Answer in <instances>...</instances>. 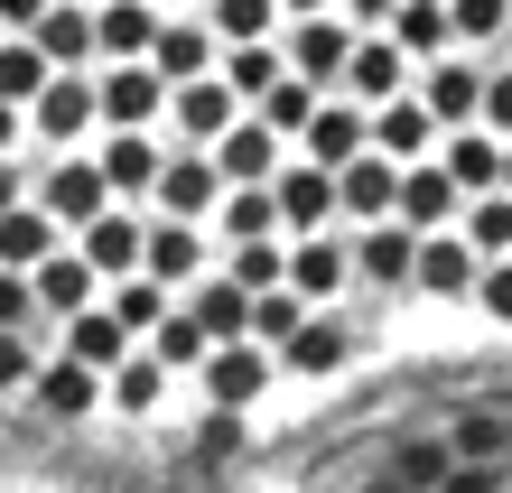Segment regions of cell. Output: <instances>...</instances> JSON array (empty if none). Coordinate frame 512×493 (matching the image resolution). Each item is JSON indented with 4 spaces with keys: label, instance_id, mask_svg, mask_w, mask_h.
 Returning <instances> with one entry per match:
<instances>
[{
    "label": "cell",
    "instance_id": "6da1fadb",
    "mask_svg": "<svg viewBox=\"0 0 512 493\" xmlns=\"http://www.w3.org/2000/svg\"><path fill=\"white\" fill-rule=\"evenodd\" d=\"M280 373V345H261V335H224L215 354H205V400L215 410H252Z\"/></svg>",
    "mask_w": 512,
    "mask_h": 493
},
{
    "label": "cell",
    "instance_id": "7a4b0ae2",
    "mask_svg": "<svg viewBox=\"0 0 512 493\" xmlns=\"http://www.w3.org/2000/svg\"><path fill=\"white\" fill-rule=\"evenodd\" d=\"M94 121H103V84H84L75 66H56V75H47V94L28 103V131H38L47 149H75Z\"/></svg>",
    "mask_w": 512,
    "mask_h": 493
},
{
    "label": "cell",
    "instance_id": "3957f363",
    "mask_svg": "<svg viewBox=\"0 0 512 493\" xmlns=\"http://www.w3.org/2000/svg\"><path fill=\"white\" fill-rule=\"evenodd\" d=\"M354 280L364 289H419V224H401V214L354 224Z\"/></svg>",
    "mask_w": 512,
    "mask_h": 493
},
{
    "label": "cell",
    "instance_id": "277c9868",
    "mask_svg": "<svg viewBox=\"0 0 512 493\" xmlns=\"http://www.w3.org/2000/svg\"><path fill=\"white\" fill-rule=\"evenodd\" d=\"M233 121H243V94H233V75H224V66H215V75H187V84L168 94V131H177V140H196V149H215Z\"/></svg>",
    "mask_w": 512,
    "mask_h": 493
},
{
    "label": "cell",
    "instance_id": "5b68a950",
    "mask_svg": "<svg viewBox=\"0 0 512 493\" xmlns=\"http://www.w3.org/2000/svg\"><path fill=\"white\" fill-rule=\"evenodd\" d=\"M28 400H38L47 419H94L103 400H112V373H103V363H84V354H66V345H56V354L38 363V382H28Z\"/></svg>",
    "mask_w": 512,
    "mask_h": 493
},
{
    "label": "cell",
    "instance_id": "8992f818",
    "mask_svg": "<svg viewBox=\"0 0 512 493\" xmlns=\"http://www.w3.org/2000/svg\"><path fill=\"white\" fill-rule=\"evenodd\" d=\"M354 38H364L354 19L308 10V19H289V66L308 75V84H326V94H336V84H345V66H354Z\"/></svg>",
    "mask_w": 512,
    "mask_h": 493
},
{
    "label": "cell",
    "instance_id": "52a82bcc",
    "mask_svg": "<svg viewBox=\"0 0 512 493\" xmlns=\"http://www.w3.org/2000/svg\"><path fill=\"white\" fill-rule=\"evenodd\" d=\"M401 168L410 159H391V149H354V159L336 168V187H345V224H382V214H401Z\"/></svg>",
    "mask_w": 512,
    "mask_h": 493
},
{
    "label": "cell",
    "instance_id": "ba28073f",
    "mask_svg": "<svg viewBox=\"0 0 512 493\" xmlns=\"http://www.w3.org/2000/svg\"><path fill=\"white\" fill-rule=\"evenodd\" d=\"M401 224H419V233L466 224V177L447 168V159H410L401 168Z\"/></svg>",
    "mask_w": 512,
    "mask_h": 493
},
{
    "label": "cell",
    "instance_id": "9c48e42d",
    "mask_svg": "<svg viewBox=\"0 0 512 493\" xmlns=\"http://www.w3.org/2000/svg\"><path fill=\"white\" fill-rule=\"evenodd\" d=\"M224 187H233V177H224V159L187 140V149H177V159L159 168V214H196V224H205V214L224 205Z\"/></svg>",
    "mask_w": 512,
    "mask_h": 493
},
{
    "label": "cell",
    "instance_id": "30bf717a",
    "mask_svg": "<svg viewBox=\"0 0 512 493\" xmlns=\"http://www.w3.org/2000/svg\"><path fill=\"white\" fill-rule=\"evenodd\" d=\"M168 94H177V84L149 66V56H112V75H103V121L149 131V121H168Z\"/></svg>",
    "mask_w": 512,
    "mask_h": 493
},
{
    "label": "cell",
    "instance_id": "8fae6325",
    "mask_svg": "<svg viewBox=\"0 0 512 493\" xmlns=\"http://www.w3.org/2000/svg\"><path fill=\"white\" fill-rule=\"evenodd\" d=\"M28 280H38V307H47L56 326H66L75 307H94V298L112 289V280H103V261H94V252H66V242H56V252L28 270Z\"/></svg>",
    "mask_w": 512,
    "mask_h": 493
},
{
    "label": "cell",
    "instance_id": "7c38bea8",
    "mask_svg": "<svg viewBox=\"0 0 512 493\" xmlns=\"http://www.w3.org/2000/svg\"><path fill=\"white\" fill-rule=\"evenodd\" d=\"M298 140H308V159L345 168L354 149H373V103H364V94H345V84H336V94L317 103V121H308V131H298Z\"/></svg>",
    "mask_w": 512,
    "mask_h": 493
},
{
    "label": "cell",
    "instance_id": "4fadbf2b",
    "mask_svg": "<svg viewBox=\"0 0 512 493\" xmlns=\"http://www.w3.org/2000/svg\"><path fill=\"white\" fill-rule=\"evenodd\" d=\"M336 214H345V187H336V168H326V159L280 168V224L289 233H326Z\"/></svg>",
    "mask_w": 512,
    "mask_h": 493
},
{
    "label": "cell",
    "instance_id": "5bb4252c",
    "mask_svg": "<svg viewBox=\"0 0 512 493\" xmlns=\"http://www.w3.org/2000/svg\"><path fill=\"white\" fill-rule=\"evenodd\" d=\"M475 280H485V252H475V233H419V289L429 298H475Z\"/></svg>",
    "mask_w": 512,
    "mask_h": 493
},
{
    "label": "cell",
    "instance_id": "9a60e30c",
    "mask_svg": "<svg viewBox=\"0 0 512 493\" xmlns=\"http://www.w3.org/2000/svg\"><path fill=\"white\" fill-rule=\"evenodd\" d=\"M410 66H419V56L391 38V28H364V38H354V66H345V94L391 103V94H410Z\"/></svg>",
    "mask_w": 512,
    "mask_h": 493
},
{
    "label": "cell",
    "instance_id": "2e32d148",
    "mask_svg": "<svg viewBox=\"0 0 512 493\" xmlns=\"http://www.w3.org/2000/svg\"><path fill=\"white\" fill-rule=\"evenodd\" d=\"M38 196L66 214V233H84L103 205H122V196H112V177H103V159H56V168L38 177Z\"/></svg>",
    "mask_w": 512,
    "mask_h": 493
},
{
    "label": "cell",
    "instance_id": "e0dca14e",
    "mask_svg": "<svg viewBox=\"0 0 512 493\" xmlns=\"http://www.w3.org/2000/svg\"><path fill=\"white\" fill-rule=\"evenodd\" d=\"M345 363H354V326H345V317H326V307H308V326L280 345V373H308V382L345 373Z\"/></svg>",
    "mask_w": 512,
    "mask_h": 493
},
{
    "label": "cell",
    "instance_id": "ac0fdd59",
    "mask_svg": "<svg viewBox=\"0 0 512 493\" xmlns=\"http://www.w3.org/2000/svg\"><path fill=\"white\" fill-rule=\"evenodd\" d=\"M149 270H159L168 289H196L205 270H215V261H205V224H196V214H159V224H149Z\"/></svg>",
    "mask_w": 512,
    "mask_h": 493
},
{
    "label": "cell",
    "instance_id": "d6986e66",
    "mask_svg": "<svg viewBox=\"0 0 512 493\" xmlns=\"http://www.w3.org/2000/svg\"><path fill=\"white\" fill-rule=\"evenodd\" d=\"M289 280L326 307V298L354 280V242H336V224H326V233H289Z\"/></svg>",
    "mask_w": 512,
    "mask_h": 493
},
{
    "label": "cell",
    "instance_id": "ffe728a7",
    "mask_svg": "<svg viewBox=\"0 0 512 493\" xmlns=\"http://www.w3.org/2000/svg\"><path fill=\"white\" fill-rule=\"evenodd\" d=\"M438 131H447V121H438L429 94H391V103H373V140L391 149V159H429Z\"/></svg>",
    "mask_w": 512,
    "mask_h": 493
},
{
    "label": "cell",
    "instance_id": "44dd1931",
    "mask_svg": "<svg viewBox=\"0 0 512 493\" xmlns=\"http://www.w3.org/2000/svg\"><path fill=\"white\" fill-rule=\"evenodd\" d=\"M84 252L103 261V280H122V270H149V224L131 205H103L94 224H84Z\"/></svg>",
    "mask_w": 512,
    "mask_h": 493
},
{
    "label": "cell",
    "instance_id": "7402d4cb",
    "mask_svg": "<svg viewBox=\"0 0 512 493\" xmlns=\"http://www.w3.org/2000/svg\"><path fill=\"white\" fill-rule=\"evenodd\" d=\"M168 373H177V363H168V354L140 335V345H131L122 363H112V410H122V419H149V410L168 400Z\"/></svg>",
    "mask_w": 512,
    "mask_h": 493
},
{
    "label": "cell",
    "instance_id": "603a6c76",
    "mask_svg": "<svg viewBox=\"0 0 512 493\" xmlns=\"http://www.w3.org/2000/svg\"><path fill=\"white\" fill-rule=\"evenodd\" d=\"M56 233H66V214H56L47 196H19L10 214H0V261H19V270H38L56 252Z\"/></svg>",
    "mask_w": 512,
    "mask_h": 493
},
{
    "label": "cell",
    "instance_id": "cb8c5ba5",
    "mask_svg": "<svg viewBox=\"0 0 512 493\" xmlns=\"http://www.w3.org/2000/svg\"><path fill=\"white\" fill-rule=\"evenodd\" d=\"M485 75L494 66H466V56H429V84L419 94L438 103V121L457 131V121H485Z\"/></svg>",
    "mask_w": 512,
    "mask_h": 493
},
{
    "label": "cell",
    "instance_id": "d4e9b609",
    "mask_svg": "<svg viewBox=\"0 0 512 493\" xmlns=\"http://www.w3.org/2000/svg\"><path fill=\"white\" fill-rule=\"evenodd\" d=\"M159 140L131 131V121H112V140H103V177H112V196H159Z\"/></svg>",
    "mask_w": 512,
    "mask_h": 493
},
{
    "label": "cell",
    "instance_id": "484cf974",
    "mask_svg": "<svg viewBox=\"0 0 512 493\" xmlns=\"http://www.w3.org/2000/svg\"><path fill=\"white\" fill-rule=\"evenodd\" d=\"M215 224H224L233 242L289 233V224H280V177H233V187H224V205H215Z\"/></svg>",
    "mask_w": 512,
    "mask_h": 493
},
{
    "label": "cell",
    "instance_id": "4316f807",
    "mask_svg": "<svg viewBox=\"0 0 512 493\" xmlns=\"http://www.w3.org/2000/svg\"><path fill=\"white\" fill-rule=\"evenodd\" d=\"M215 159H224V177H280V121L252 103V112L215 140Z\"/></svg>",
    "mask_w": 512,
    "mask_h": 493
},
{
    "label": "cell",
    "instance_id": "83f0119b",
    "mask_svg": "<svg viewBox=\"0 0 512 493\" xmlns=\"http://www.w3.org/2000/svg\"><path fill=\"white\" fill-rule=\"evenodd\" d=\"M149 66H159L168 84H187V75H215V66H224V28H215V19H205V28H187V19H177V28H159Z\"/></svg>",
    "mask_w": 512,
    "mask_h": 493
},
{
    "label": "cell",
    "instance_id": "f1b7e54d",
    "mask_svg": "<svg viewBox=\"0 0 512 493\" xmlns=\"http://www.w3.org/2000/svg\"><path fill=\"white\" fill-rule=\"evenodd\" d=\"M447 168L466 177V196H485V187H503V131L494 121H457V131H447V149H438Z\"/></svg>",
    "mask_w": 512,
    "mask_h": 493
},
{
    "label": "cell",
    "instance_id": "f546056e",
    "mask_svg": "<svg viewBox=\"0 0 512 493\" xmlns=\"http://www.w3.org/2000/svg\"><path fill=\"white\" fill-rule=\"evenodd\" d=\"M131 345H140V335L122 326V307H112V298H94V307H75V317H66V354L103 363V373H112V363H122Z\"/></svg>",
    "mask_w": 512,
    "mask_h": 493
},
{
    "label": "cell",
    "instance_id": "4dcf8cb0",
    "mask_svg": "<svg viewBox=\"0 0 512 493\" xmlns=\"http://www.w3.org/2000/svg\"><path fill=\"white\" fill-rule=\"evenodd\" d=\"M252 298H261V289H243L233 270H205V280L187 289V307L205 317V335H215V345H224V335H252Z\"/></svg>",
    "mask_w": 512,
    "mask_h": 493
},
{
    "label": "cell",
    "instance_id": "1f68e13d",
    "mask_svg": "<svg viewBox=\"0 0 512 493\" xmlns=\"http://www.w3.org/2000/svg\"><path fill=\"white\" fill-rule=\"evenodd\" d=\"M224 75H233V94H243V103H261L270 84L289 75V38H233L224 47Z\"/></svg>",
    "mask_w": 512,
    "mask_h": 493
},
{
    "label": "cell",
    "instance_id": "d6a6232c",
    "mask_svg": "<svg viewBox=\"0 0 512 493\" xmlns=\"http://www.w3.org/2000/svg\"><path fill=\"white\" fill-rule=\"evenodd\" d=\"M391 38H401L419 66H429V56L457 47V10H447V0H401V10H391Z\"/></svg>",
    "mask_w": 512,
    "mask_h": 493
},
{
    "label": "cell",
    "instance_id": "836d02e7",
    "mask_svg": "<svg viewBox=\"0 0 512 493\" xmlns=\"http://www.w3.org/2000/svg\"><path fill=\"white\" fill-rule=\"evenodd\" d=\"M94 28H103V56H149L168 19L149 10V0H103V10H94Z\"/></svg>",
    "mask_w": 512,
    "mask_h": 493
},
{
    "label": "cell",
    "instance_id": "e575fe53",
    "mask_svg": "<svg viewBox=\"0 0 512 493\" xmlns=\"http://www.w3.org/2000/svg\"><path fill=\"white\" fill-rule=\"evenodd\" d=\"M28 38H38L56 66H84V56H103V28H94V10H66V0H56V10L28 28Z\"/></svg>",
    "mask_w": 512,
    "mask_h": 493
},
{
    "label": "cell",
    "instance_id": "d590c367",
    "mask_svg": "<svg viewBox=\"0 0 512 493\" xmlns=\"http://www.w3.org/2000/svg\"><path fill=\"white\" fill-rule=\"evenodd\" d=\"M112 307H122V326H131V335H149V326L177 307V289L159 280V270H122V280H112Z\"/></svg>",
    "mask_w": 512,
    "mask_h": 493
},
{
    "label": "cell",
    "instance_id": "8d00e7d4",
    "mask_svg": "<svg viewBox=\"0 0 512 493\" xmlns=\"http://www.w3.org/2000/svg\"><path fill=\"white\" fill-rule=\"evenodd\" d=\"M149 345H159V354L177 363V373H205V354H215V335H205V317H196V307H168V317L149 326Z\"/></svg>",
    "mask_w": 512,
    "mask_h": 493
},
{
    "label": "cell",
    "instance_id": "74e56055",
    "mask_svg": "<svg viewBox=\"0 0 512 493\" xmlns=\"http://www.w3.org/2000/svg\"><path fill=\"white\" fill-rule=\"evenodd\" d=\"M47 75H56V56L38 38H0V94H10V103H38Z\"/></svg>",
    "mask_w": 512,
    "mask_h": 493
},
{
    "label": "cell",
    "instance_id": "f35d334b",
    "mask_svg": "<svg viewBox=\"0 0 512 493\" xmlns=\"http://www.w3.org/2000/svg\"><path fill=\"white\" fill-rule=\"evenodd\" d=\"M308 307H317V298L298 289V280H280V289H261V298H252V335H261V345H289V335L308 326Z\"/></svg>",
    "mask_w": 512,
    "mask_h": 493
},
{
    "label": "cell",
    "instance_id": "ab89813d",
    "mask_svg": "<svg viewBox=\"0 0 512 493\" xmlns=\"http://www.w3.org/2000/svg\"><path fill=\"white\" fill-rule=\"evenodd\" d=\"M233 280H243V289H280L289 280V233H261V242H233Z\"/></svg>",
    "mask_w": 512,
    "mask_h": 493
},
{
    "label": "cell",
    "instance_id": "60d3db41",
    "mask_svg": "<svg viewBox=\"0 0 512 493\" xmlns=\"http://www.w3.org/2000/svg\"><path fill=\"white\" fill-rule=\"evenodd\" d=\"M205 19H215L224 47H233V38H280L289 10H280V0H205Z\"/></svg>",
    "mask_w": 512,
    "mask_h": 493
},
{
    "label": "cell",
    "instance_id": "b9f144b4",
    "mask_svg": "<svg viewBox=\"0 0 512 493\" xmlns=\"http://www.w3.org/2000/svg\"><path fill=\"white\" fill-rule=\"evenodd\" d=\"M466 233H475V252H512V187H485V196H466Z\"/></svg>",
    "mask_w": 512,
    "mask_h": 493
},
{
    "label": "cell",
    "instance_id": "7bdbcfd3",
    "mask_svg": "<svg viewBox=\"0 0 512 493\" xmlns=\"http://www.w3.org/2000/svg\"><path fill=\"white\" fill-rule=\"evenodd\" d=\"M457 10V47H512V0H447Z\"/></svg>",
    "mask_w": 512,
    "mask_h": 493
},
{
    "label": "cell",
    "instance_id": "ee69618b",
    "mask_svg": "<svg viewBox=\"0 0 512 493\" xmlns=\"http://www.w3.org/2000/svg\"><path fill=\"white\" fill-rule=\"evenodd\" d=\"M38 345H28V326H0V391H28V382H38Z\"/></svg>",
    "mask_w": 512,
    "mask_h": 493
},
{
    "label": "cell",
    "instance_id": "f6af8a7d",
    "mask_svg": "<svg viewBox=\"0 0 512 493\" xmlns=\"http://www.w3.org/2000/svg\"><path fill=\"white\" fill-rule=\"evenodd\" d=\"M28 317H38V280L19 261H0V326H28Z\"/></svg>",
    "mask_w": 512,
    "mask_h": 493
},
{
    "label": "cell",
    "instance_id": "bcb514c9",
    "mask_svg": "<svg viewBox=\"0 0 512 493\" xmlns=\"http://www.w3.org/2000/svg\"><path fill=\"white\" fill-rule=\"evenodd\" d=\"M475 307H485L494 326H512V252H494V261H485V280H475Z\"/></svg>",
    "mask_w": 512,
    "mask_h": 493
},
{
    "label": "cell",
    "instance_id": "7dc6e473",
    "mask_svg": "<svg viewBox=\"0 0 512 493\" xmlns=\"http://www.w3.org/2000/svg\"><path fill=\"white\" fill-rule=\"evenodd\" d=\"M485 121L512 140V66H494V75H485Z\"/></svg>",
    "mask_w": 512,
    "mask_h": 493
},
{
    "label": "cell",
    "instance_id": "c3c4849f",
    "mask_svg": "<svg viewBox=\"0 0 512 493\" xmlns=\"http://www.w3.org/2000/svg\"><path fill=\"white\" fill-rule=\"evenodd\" d=\"M336 10H345L354 28H391V10H401V0H336Z\"/></svg>",
    "mask_w": 512,
    "mask_h": 493
},
{
    "label": "cell",
    "instance_id": "681fc988",
    "mask_svg": "<svg viewBox=\"0 0 512 493\" xmlns=\"http://www.w3.org/2000/svg\"><path fill=\"white\" fill-rule=\"evenodd\" d=\"M19 196H38V187H28V177H19V168H10V149H0V214H10V205H19Z\"/></svg>",
    "mask_w": 512,
    "mask_h": 493
},
{
    "label": "cell",
    "instance_id": "f907efd6",
    "mask_svg": "<svg viewBox=\"0 0 512 493\" xmlns=\"http://www.w3.org/2000/svg\"><path fill=\"white\" fill-rule=\"evenodd\" d=\"M47 10H56V0H0V19H10V28H38Z\"/></svg>",
    "mask_w": 512,
    "mask_h": 493
},
{
    "label": "cell",
    "instance_id": "816d5d0a",
    "mask_svg": "<svg viewBox=\"0 0 512 493\" xmlns=\"http://www.w3.org/2000/svg\"><path fill=\"white\" fill-rule=\"evenodd\" d=\"M19 131H28V103H10V94H0V149H10Z\"/></svg>",
    "mask_w": 512,
    "mask_h": 493
},
{
    "label": "cell",
    "instance_id": "f5cc1de1",
    "mask_svg": "<svg viewBox=\"0 0 512 493\" xmlns=\"http://www.w3.org/2000/svg\"><path fill=\"white\" fill-rule=\"evenodd\" d=\"M503 187H512V140H503Z\"/></svg>",
    "mask_w": 512,
    "mask_h": 493
},
{
    "label": "cell",
    "instance_id": "db71d44e",
    "mask_svg": "<svg viewBox=\"0 0 512 493\" xmlns=\"http://www.w3.org/2000/svg\"><path fill=\"white\" fill-rule=\"evenodd\" d=\"M0 38H10V19H0Z\"/></svg>",
    "mask_w": 512,
    "mask_h": 493
}]
</instances>
